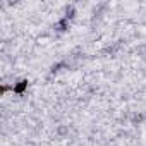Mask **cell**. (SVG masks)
Here are the masks:
<instances>
[{"mask_svg": "<svg viewBox=\"0 0 146 146\" xmlns=\"http://www.w3.org/2000/svg\"><path fill=\"white\" fill-rule=\"evenodd\" d=\"M26 88H28V81H26V79H21L19 83H16V84L12 86V91H14L16 95H23V93L26 91Z\"/></svg>", "mask_w": 146, "mask_h": 146, "instance_id": "obj_1", "label": "cell"}, {"mask_svg": "<svg viewBox=\"0 0 146 146\" xmlns=\"http://www.w3.org/2000/svg\"><path fill=\"white\" fill-rule=\"evenodd\" d=\"M55 31H58V33H64V31H67V28H69V21L64 17V19H60L58 23H55Z\"/></svg>", "mask_w": 146, "mask_h": 146, "instance_id": "obj_2", "label": "cell"}, {"mask_svg": "<svg viewBox=\"0 0 146 146\" xmlns=\"http://www.w3.org/2000/svg\"><path fill=\"white\" fill-rule=\"evenodd\" d=\"M74 17H76V9H74V5H67V7H65V19L70 21V19H74Z\"/></svg>", "mask_w": 146, "mask_h": 146, "instance_id": "obj_3", "label": "cell"}, {"mask_svg": "<svg viewBox=\"0 0 146 146\" xmlns=\"http://www.w3.org/2000/svg\"><path fill=\"white\" fill-rule=\"evenodd\" d=\"M64 67H67V64H64V62H60V64H53V65H52V74L58 72V70L64 69Z\"/></svg>", "mask_w": 146, "mask_h": 146, "instance_id": "obj_4", "label": "cell"}, {"mask_svg": "<svg viewBox=\"0 0 146 146\" xmlns=\"http://www.w3.org/2000/svg\"><path fill=\"white\" fill-rule=\"evenodd\" d=\"M132 120H134V122H141V120H143V117H141V115H134V119H132Z\"/></svg>", "mask_w": 146, "mask_h": 146, "instance_id": "obj_5", "label": "cell"}, {"mask_svg": "<svg viewBox=\"0 0 146 146\" xmlns=\"http://www.w3.org/2000/svg\"><path fill=\"white\" fill-rule=\"evenodd\" d=\"M7 90H9V86H2V88H0V93H2V95H4V93H5Z\"/></svg>", "mask_w": 146, "mask_h": 146, "instance_id": "obj_6", "label": "cell"}, {"mask_svg": "<svg viewBox=\"0 0 146 146\" xmlns=\"http://www.w3.org/2000/svg\"><path fill=\"white\" fill-rule=\"evenodd\" d=\"M58 132H60V134H65V132H67V127H60Z\"/></svg>", "mask_w": 146, "mask_h": 146, "instance_id": "obj_7", "label": "cell"}]
</instances>
